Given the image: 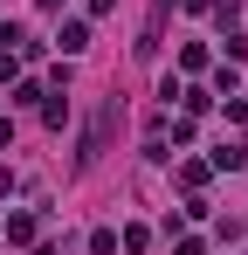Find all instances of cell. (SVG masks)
Returning a JSON list of instances; mask_svg holds the SVG:
<instances>
[]
</instances>
